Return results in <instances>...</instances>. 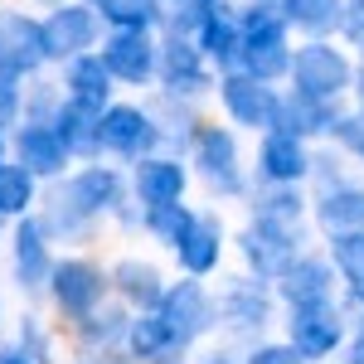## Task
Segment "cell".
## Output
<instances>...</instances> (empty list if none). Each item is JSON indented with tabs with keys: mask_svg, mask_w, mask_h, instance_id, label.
Masks as SVG:
<instances>
[{
	"mask_svg": "<svg viewBox=\"0 0 364 364\" xmlns=\"http://www.w3.org/2000/svg\"><path fill=\"white\" fill-rule=\"evenodd\" d=\"M185 161L195 166L199 185L214 199H243L252 185L243 151H238V132L224 122H195V132L185 141Z\"/></svg>",
	"mask_w": 364,
	"mask_h": 364,
	"instance_id": "cell-1",
	"label": "cell"
},
{
	"mask_svg": "<svg viewBox=\"0 0 364 364\" xmlns=\"http://www.w3.org/2000/svg\"><path fill=\"white\" fill-rule=\"evenodd\" d=\"M355 83V58L345 54V44L331 39H296L291 44V63H287V87L306 92V97H326L340 102Z\"/></svg>",
	"mask_w": 364,
	"mask_h": 364,
	"instance_id": "cell-2",
	"label": "cell"
},
{
	"mask_svg": "<svg viewBox=\"0 0 364 364\" xmlns=\"http://www.w3.org/2000/svg\"><path fill=\"white\" fill-rule=\"evenodd\" d=\"M214 63L199 54V44L190 34H170L161 29V39H156V83L166 97H180V102H199V97H209L214 92Z\"/></svg>",
	"mask_w": 364,
	"mask_h": 364,
	"instance_id": "cell-3",
	"label": "cell"
},
{
	"mask_svg": "<svg viewBox=\"0 0 364 364\" xmlns=\"http://www.w3.org/2000/svg\"><path fill=\"white\" fill-rule=\"evenodd\" d=\"M97 151L102 156H117V161H141L151 151H166V132L151 107L141 102H107L97 112Z\"/></svg>",
	"mask_w": 364,
	"mask_h": 364,
	"instance_id": "cell-4",
	"label": "cell"
},
{
	"mask_svg": "<svg viewBox=\"0 0 364 364\" xmlns=\"http://www.w3.org/2000/svg\"><path fill=\"white\" fill-rule=\"evenodd\" d=\"M233 243H238V257H243V272L277 282L306 252V228H282V224H267V219H248L233 233Z\"/></svg>",
	"mask_w": 364,
	"mask_h": 364,
	"instance_id": "cell-5",
	"label": "cell"
},
{
	"mask_svg": "<svg viewBox=\"0 0 364 364\" xmlns=\"http://www.w3.org/2000/svg\"><path fill=\"white\" fill-rule=\"evenodd\" d=\"M44 291L63 321H83L92 306L112 296V282H107V267H97L92 257H54Z\"/></svg>",
	"mask_w": 364,
	"mask_h": 364,
	"instance_id": "cell-6",
	"label": "cell"
},
{
	"mask_svg": "<svg viewBox=\"0 0 364 364\" xmlns=\"http://www.w3.org/2000/svg\"><path fill=\"white\" fill-rule=\"evenodd\" d=\"M214 306H219V326H224V331L257 340L277 321V291H272L267 277L238 272V277H228L224 287L214 291Z\"/></svg>",
	"mask_w": 364,
	"mask_h": 364,
	"instance_id": "cell-7",
	"label": "cell"
},
{
	"mask_svg": "<svg viewBox=\"0 0 364 364\" xmlns=\"http://www.w3.org/2000/svg\"><path fill=\"white\" fill-rule=\"evenodd\" d=\"M214 97H219V107H224L228 127H243V132L257 136V132H267L272 117H277L282 87L252 78L248 68H224V73L214 78Z\"/></svg>",
	"mask_w": 364,
	"mask_h": 364,
	"instance_id": "cell-8",
	"label": "cell"
},
{
	"mask_svg": "<svg viewBox=\"0 0 364 364\" xmlns=\"http://www.w3.org/2000/svg\"><path fill=\"white\" fill-rule=\"evenodd\" d=\"M156 311H161V321H166V326L185 340L190 350H195L204 336H214V331H219L214 291L204 287V277H190V272H185L180 282H166V291H161Z\"/></svg>",
	"mask_w": 364,
	"mask_h": 364,
	"instance_id": "cell-9",
	"label": "cell"
},
{
	"mask_svg": "<svg viewBox=\"0 0 364 364\" xmlns=\"http://www.w3.org/2000/svg\"><path fill=\"white\" fill-rule=\"evenodd\" d=\"M282 331L306 355V364H326L331 355H340L350 321H345V306L340 301H321V306H287Z\"/></svg>",
	"mask_w": 364,
	"mask_h": 364,
	"instance_id": "cell-10",
	"label": "cell"
},
{
	"mask_svg": "<svg viewBox=\"0 0 364 364\" xmlns=\"http://www.w3.org/2000/svg\"><path fill=\"white\" fill-rule=\"evenodd\" d=\"M39 25H44L49 63H63V58H73V54L97 49V39L107 29L102 15H97V5H87V0H58V5H49V15Z\"/></svg>",
	"mask_w": 364,
	"mask_h": 364,
	"instance_id": "cell-11",
	"label": "cell"
},
{
	"mask_svg": "<svg viewBox=\"0 0 364 364\" xmlns=\"http://www.w3.org/2000/svg\"><path fill=\"white\" fill-rule=\"evenodd\" d=\"M10 161H20V166L34 175V180H58V175H68L73 166V156H68V146L58 141L54 122H34V117H20L15 127H10Z\"/></svg>",
	"mask_w": 364,
	"mask_h": 364,
	"instance_id": "cell-12",
	"label": "cell"
},
{
	"mask_svg": "<svg viewBox=\"0 0 364 364\" xmlns=\"http://www.w3.org/2000/svg\"><path fill=\"white\" fill-rule=\"evenodd\" d=\"M97 58L107 63V73L122 87L156 83V34H146V29H107L97 39Z\"/></svg>",
	"mask_w": 364,
	"mask_h": 364,
	"instance_id": "cell-13",
	"label": "cell"
},
{
	"mask_svg": "<svg viewBox=\"0 0 364 364\" xmlns=\"http://www.w3.org/2000/svg\"><path fill=\"white\" fill-rule=\"evenodd\" d=\"M58 190L73 199L87 219L102 224V219H112L117 204L127 199V175L117 166H102V156H97V161H87V166L73 170V175H58Z\"/></svg>",
	"mask_w": 364,
	"mask_h": 364,
	"instance_id": "cell-14",
	"label": "cell"
},
{
	"mask_svg": "<svg viewBox=\"0 0 364 364\" xmlns=\"http://www.w3.org/2000/svg\"><path fill=\"white\" fill-rule=\"evenodd\" d=\"M311 170V141L291 136V132H257V166L248 170L252 185H306Z\"/></svg>",
	"mask_w": 364,
	"mask_h": 364,
	"instance_id": "cell-15",
	"label": "cell"
},
{
	"mask_svg": "<svg viewBox=\"0 0 364 364\" xmlns=\"http://www.w3.org/2000/svg\"><path fill=\"white\" fill-rule=\"evenodd\" d=\"M0 68L15 78H39L49 68L44 25L25 10H0Z\"/></svg>",
	"mask_w": 364,
	"mask_h": 364,
	"instance_id": "cell-16",
	"label": "cell"
},
{
	"mask_svg": "<svg viewBox=\"0 0 364 364\" xmlns=\"http://www.w3.org/2000/svg\"><path fill=\"white\" fill-rule=\"evenodd\" d=\"M277 306H321V301H340V277H336V262L326 252H301L277 282Z\"/></svg>",
	"mask_w": 364,
	"mask_h": 364,
	"instance_id": "cell-17",
	"label": "cell"
},
{
	"mask_svg": "<svg viewBox=\"0 0 364 364\" xmlns=\"http://www.w3.org/2000/svg\"><path fill=\"white\" fill-rule=\"evenodd\" d=\"M224 248H228V228L219 219V209H195V219L190 228L180 233V243H175V262H180V272H190V277H214L219 267H224Z\"/></svg>",
	"mask_w": 364,
	"mask_h": 364,
	"instance_id": "cell-18",
	"label": "cell"
},
{
	"mask_svg": "<svg viewBox=\"0 0 364 364\" xmlns=\"http://www.w3.org/2000/svg\"><path fill=\"white\" fill-rule=\"evenodd\" d=\"M185 190H190L185 156L151 151V156L132 161V195H136V204H170V199H185Z\"/></svg>",
	"mask_w": 364,
	"mask_h": 364,
	"instance_id": "cell-19",
	"label": "cell"
},
{
	"mask_svg": "<svg viewBox=\"0 0 364 364\" xmlns=\"http://www.w3.org/2000/svg\"><path fill=\"white\" fill-rule=\"evenodd\" d=\"M122 350L136 364H185V355H190V345L161 321L156 306L132 311V321H127V345H122Z\"/></svg>",
	"mask_w": 364,
	"mask_h": 364,
	"instance_id": "cell-20",
	"label": "cell"
},
{
	"mask_svg": "<svg viewBox=\"0 0 364 364\" xmlns=\"http://www.w3.org/2000/svg\"><path fill=\"white\" fill-rule=\"evenodd\" d=\"M49 267H54L49 233L39 228L34 214H20V219H15V233H10V272L20 282V291H44Z\"/></svg>",
	"mask_w": 364,
	"mask_h": 364,
	"instance_id": "cell-21",
	"label": "cell"
},
{
	"mask_svg": "<svg viewBox=\"0 0 364 364\" xmlns=\"http://www.w3.org/2000/svg\"><path fill=\"white\" fill-rule=\"evenodd\" d=\"M190 39L199 44V54L214 63V73L238 68V54H243V25H238V5H233V0H219V5L204 15V25H199Z\"/></svg>",
	"mask_w": 364,
	"mask_h": 364,
	"instance_id": "cell-22",
	"label": "cell"
},
{
	"mask_svg": "<svg viewBox=\"0 0 364 364\" xmlns=\"http://www.w3.org/2000/svg\"><path fill=\"white\" fill-rule=\"evenodd\" d=\"M336 117H340V102H326V97H306V92L282 87L272 127H277V132H291V136H301V141H326L331 127H336Z\"/></svg>",
	"mask_w": 364,
	"mask_h": 364,
	"instance_id": "cell-23",
	"label": "cell"
},
{
	"mask_svg": "<svg viewBox=\"0 0 364 364\" xmlns=\"http://www.w3.org/2000/svg\"><path fill=\"white\" fill-rule=\"evenodd\" d=\"M58 87H63L68 102H83V107H92V112H102V107L112 102V92H117V78L107 73V63L97 58V49H87V54L63 58Z\"/></svg>",
	"mask_w": 364,
	"mask_h": 364,
	"instance_id": "cell-24",
	"label": "cell"
},
{
	"mask_svg": "<svg viewBox=\"0 0 364 364\" xmlns=\"http://www.w3.org/2000/svg\"><path fill=\"white\" fill-rule=\"evenodd\" d=\"M248 219H267L282 228H306L311 195L306 185H248Z\"/></svg>",
	"mask_w": 364,
	"mask_h": 364,
	"instance_id": "cell-25",
	"label": "cell"
},
{
	"mask_svg": "<svg viewBox=\"0 0 364 364\" xmlns=\"http://www.w3.org/2000/svg\"><path fill=\"white\" fill-rule=\"evenodd\" d=\"M107 282H112L117 301H122L127 311H151L156 301H161V291H166L161 267L146 262V257H117L112 267H107Z\"/></svg>",
	"mask_w": 364,
	"mask_h": 364,
	"instance_id": "cell-26",
	"label": "cell"
},
{
	"mask_svg": "<svg viewBox=\"0 0 364 364\" xmlns=\"http://www.w3.org/2000/svg\"><path fill=\"white\" fill-rule=\"evenodd\" d=\"M311 219L321 233H364V185L345 180L336 190L311 195Z\"/></svg>",
	"mask_w": 364,
	"mask_h": 364,
	"instance_id": "cell-27",
	"label": "cell"
},
{
	"mask_svg": "<svg viewBox=\"0 0 364 364\" xmlns=\"http://www.w3.org/2000/svg\"><path fill=\"white\" fill-rule=\"evenodd\" d=\"M127 321H132V311L122 306V301H102V306H92L83 321H73V336L83 350H102V355H117L122 345H127Z\"/></svg>",
	"mask_w": 364,
	"mask_h": 364,
	"instance_id": "cell-28",
	"label": "cell"
},
{
	"mask_svg": "<svg viewBox=\"0 0 364 364\" xmlns=\"http://www.w3.org/2000/svg\"><path fill=\"white\" fill-rule=\"evenodd\" d=\"M326 257L336 262L340 301L364 306V233H326Z\"/></svg>",
	"mask_w": 364,
	"mask_h": 364,
	"instance_id": "cell-29",
	"label": "cell"
},
{
	"mask_svg": "<svg viewBox=\"0 0 364 364\" xmlns=\"http://www.w3.org/2000/svg\"><path fill=\"white\" fill-rule=\"evenodd\" d=\"M54 122V132H58V141L68 146V156L73 161H97L102 151H97V112L92 107H83V102H58V112L49 117Z\"/></svg>",
	"mask_w": 364,
	"mask_h": 364,
	"instance_id": "cell-30",
	"label": "cell"
},
{
	"mask_svg": "<svg viewBox=\"0 0 364 364\" xmlns=\"http://www.w3.org/2000/svg\"><path fill=\"white\" fill-rule=\"evenodd\" d=\"M277 5L291 34H301V39H331L340 29V10H345V0H277Z\"/></svg>",
	"mask_w": 364,
	"mask_h": 364,
	"instance_id": "cell-31",
	"label": "cell"
},
{
	"mask_svg": "<svg viewBox=\"0 0 364 364\" xmlns=\"http://www.w3.org/2000/svg\"><path fill=\"white\" fill-rule=\"evenodd\" d=\"M39 204V180L29 175L20 161H0V214L5 219H20V214H34Z\"/></svg>",
	"mask_w": 364,
	"mask_h": 364,
	"instance_id": "cell-32",
	"label": "cell"
},
{
	"mask_svg": "<svg viewBox=\"0 0 364 364\" xmlns=\"http://www.w3.org/2000/svg\"><path fill=\"white\" fill-rule=\"evenodd\" d=\"M190 219H195V209H190L185 199H170V204H141V228H146L161 248H175L180 233L190 228Z\"/></svg>",
	"mask_w": 364,
	"mask_h": 364,
	"instance_id": "cell-33",
	"label": "cell"
},
{
	"mask_svg": "<svg viewBox=\"0 0 364 364\" xmlns=\"http://www.w3.org/2000/svg\"><path fill=\"white\" fill-rule=\"evenodd\" d=\"M97 15H102L107 29H146V34H156L161 29V0H102Z\"/></svg>",
	"mask_w": 364,
	"mask_h": 364,
	"instance_id": "cell-34",
	"label": "cell"
},
{
	"mask_svg": "<svg viewBox=\"0 0 364 364\" xmlns=\"http://www.w3.org/2000/svg\"><path fill=\"white\" fill-rule=\"evenodd\" d=\"M331 146H336L345 161H355V166L364 170V107H355V112H345L340 107V117H336V127H331Z\"/></svg>",
	"mask_w": 364,
	"mask_h": 364,
	"instance_id": "cell-35",
	"label": "cell"
},
{
	"mask_svg": "<svg viewBox=\"0 0 364 364\" xmlns=\"http://www.w3.org/2000/svg\"><path fill=\"white\" fill-rule=\"evenodd\" d=\"M214 5L219 0H161V29H170V34H195Z\"/></svg>",
	"mask_w": 364,
	"mask_h": 364,
	"instance_id": "cell-36",
	"label": "cell"
},
{
	"mask_svg": "<svg viewBox=\"0 0 364 364\" xmlns=\"http://www.w3.org/2000/svg\"><path fill=\"white\" fill-rule=\"evenodd\" d=\"M58 102H63V87H58V83H29L25 87V112H20V117L49 122V117L58 112Z\"/></svg>",
	"mask_w": 364,
	"mask_h": 364,
	"instance_id": "cell-37",
	"label": "cell"
},
{
	"mask_svg": "<svg viewBox=\"0 0 364 364\" xmlns=\"http://www.w3.org/2000/svg\"><path fill=\"white\" fill-rule=\"evenodd\" d=\"M243 364H306V355L291 340H257L248 355H243Z\"/></svg>",
	"mask_w": 364,
	"mask_h": 364,
	"instance_id": "cell-38",
	"label": "cell"
},
{
	"mask_svg": "<svg viewBox=\"0 0 364 364\" xmlns=\"http://www.w3.org/2000/svg\"><path fill=\"white\" fill-rule=\"evenodd\" d=\"M20 112H25V78L0 68V127H15Z\"/></svg>",
	"mask_w": 364,
	"mask_h": 364,
	"instance_id": "cell-39",
	"label": "cell"
},
{
	"mask_svg": "<svg viewBox=\"0 0 364 364\" xmlns=\"http://www.w3.org/2000/svg\"><path fill=\"white\" fill-rule=\"evenodd\" d=\"M20 350H25L34 364L49 360L54 340H49V331H44V326H39V316H20Z\"/></svg>",
	"mask_w": 364,
	"mask_h": 364,
	"instance_id": "cell-40",
	"label": "cell"
},
{
	"mask_svg": "<svg viewBox=\"0 0 364 364\" xmlns=\"http://www.w3.org/2000/svg\"><path fill=\"white\" fill-rule=\"evenodd\" d=\"M340 39H345V49H355L364 58V0H345V10H340Z\"/></svg>",
	"mask_w": 364,
	"mask_h": 364,
	"instance_id": "cell-41",
	"label": "cell"
},
{
	"mask_svg": "<svg viewBox=\"0 0 364 364\" xmlns=\"http://www.w3.org/2000/svg\"><path fill=\"white\" fill-rule=\"evenodd\" d=\"M340 306H345V301H340ZM345 311H355V316H360V321H350V316H345V321H350L345 345H340V350H345V364H364V306H345Z\"/></svg>",
	"mask_w": 364,
	"mask_h": 364,
	"instance_id": "cell-42",
	"label": "cell"
},
{
	"mask_svg": "<svg viewBox=\"0 0 364 364\" xmlns=\"http://www.w3.org/2000/svg\"><path fill=\"white\" fill-rule=\"evenodd\" d=\"M199 364H243V360H238V355H228V350H209Z\"/></svg>",
	"mask_w": 364,
	"mask_h": 364,
	"instance_id": "cell-43",
	"label": "cell"
},
{
	"mask_svg": "<svg viewBox=\"0 0 364 364\" xmlns=\"http://www.w3.org/2000/svg\"><path fill=\"white\" fill-rule=\"evenodd\" d=\"M350 92H355V102L364 107V58L355 63V83H350Z\"/></svg>",
	"mask_w": 364,
	"mask_h": 364,
	"instance_id": "cell-44",
	"label": "cell"
},
{
	"mask_svg": "<svg viewBox=\"0 0 364 364\" xmlns=\"http://www.w3.org/2000/svg\"><path fill=\"white\" fill-rule=\"evenodd\" d=\"M0 364H34L25 355V350H20V345H15V350H0Z\"/></svg>",
	"mask_w": 364,
	"mask_h": 364,
	"instance_id": "cell-45",
	"label": "cell"
},
{
	"mask_svg": "<svg viewBox=\"0 0 364 364\" xmlns=\"http://www.w3.org/2000/svg\"><path fill=\"white\" fill-rule=\"evenodd\" d=\"M10 156V127H0V161Z\"/></svg>",
	"mask_w": 364,
	"mask_h": 364,
	"instance_id": "cell-46",
	"label": "cell"
},
{
	"mask_svg": "<svg viewBox=\"0 0 364 364\" xmlns=\"http://www.w3.org/2000/svg\"><path fill=\"white\" fill-rule=\"evenodd\" d=\"M29 5H44V10H49V5H58V0H29Z\"/></svg>",
	"mask_w": 364,
	"mask_h": 364,
	"instance_id": "cell-47",
	"label": "cell"
},
{
	"mask_svg": "<svg viewBox=\"0 0 364 364\" xmlns=\"http://www.w3.org/2000/svg\"><path fill=\"white\" fill-rule=\"evenodd\" d=\"M83 364H117V360H107V355H102V360H83Z\"/></svg>",
	"mask_w": 364,
	"mask_h": 364,
	"instance_id": "cell-48",
	"label": "cell"
},
{
	"mask_svg": "<svg viewBox=\"0 0 364 364\" xmlns=\"http://www.w3.org/2000/svg\"><path fill=\"white\" fill-rule=\"evenodd\" d=\"M87 5H102V0H87Z\"/></svg>",
	"mask_w": 364,
	"mask_h": 364,
	"instance_id": "cell-49",
	"label": "cell"
}]
</instances>
